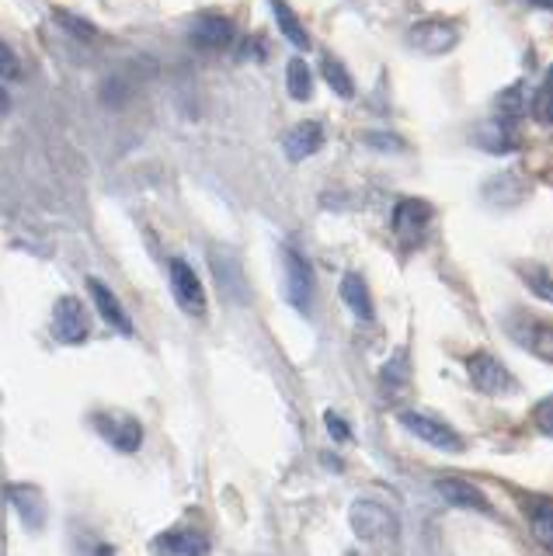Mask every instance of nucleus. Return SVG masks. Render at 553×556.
Returning a JSON list of instances; mask_svg holds the SVG:
<instances>
[{"label":"nucleus","mask_w":553,"mask_h":556,"mask_svg":"<svg viewBox=\"0 0 553 556\" xmlns=\"http://www.w3.org/2000/svg\"><path fill=\"white\" fill-rule=\"evenodd\" d=\"M95 428L105 434L109 445L118 452H136L143 445V425L133 414H98Z\"/></svg>","instance_id":"obj_13"},{"label":"nucleus","mask_w":553,"mask_h":556,"mask_svg":"<svg viewBox=\"0 0 553 556\" xmlns=\"http://www.w3.org/2000/svg\"><path fill=\"white\" fill-rule=\"evenodd\" d=\"M153 546H158L161 553H205L210 549V539H205L199 529H167L161 532L158 539H153Z\"/></svg>","instance_id":"obj_19"},{"label":"nucleus","mask_w":553,"mask_h":556,"mask_svg":"<svg viewBox=\"0 0 553 556\" xmlns=\"http://www.w3.org/2000/svg\"><path fill=\"white\" fill-rule=\"evenodd\" d=\"M397 421H401V428L411 431L414 439L425 442L428 448L445 452V456H463V452H466V439L439 414H431V410H401V414H397Z\"/></svg>","instance_id":"obj_2"},{"label":"nucleus","mask_w":553,"mask_h":556,"mask_svg":"<svg viewBox=\"0 0 553 556\" xmlns=\"http://www.w3.org/2000/svg\"><path fill=\"white\" fill-rule=\"evenodd\" d=\"M324 139H327V132H324L321 122L317 118H303L282 136V153L289 156L292 164H300V161H306V156H314V153L324 150Z\"/></svg>","instance_id":"obj_14"},{"label":"nucleus","mask_w":553,"mask_h":556,"mask_svg":"<svg viewBox=\"0 0 553 556\" xmlns=\"http://www.w3.org/2000/svg\"><path fill=\"white\" fill-rule=\"evenodd\" d=\"M210 265L219 278V289L230 295V300H248V282H244V271H240V261L227 251H213L210 254Z\"/></svg>","instance_id":"obj_18"},{"label":"nucleus","mask_w":553,"mask_h":556,"mask_svg":"<svg viewBox=\"0 0 553 556\" xmlns=\"http://www.w3.org/2000/svg\"><path fill=\"white\" fill-rule=\"evenodd\" d=\"M349 526H352L355 539H362V543H369V546H379V543H393V539L401 535V515H397L390 501L362 494L349 508Z\"/></svg>","instance_id":"obj_1"},{"label":"nucleus","mask_w":553,"mask_h":556,"mask_svg":"<svg viewBox=\"0 0 553 556\" xmlns=\"http://www.w3.org/2000/svg\"><path fill=\"white\" fill-rule=\"evenodd\" d=\"M53 17H56L63 28H71V35H77V39H95V35H98V28L91 22H84V17H77L71 11H56Z\"/></svg>","instance_id":"obj_31"},{"label":"nucleus","mask_w":553,"mask_h":556,"mask_svg":"<svg viewBox=\"0 0 553 556\" xmlns=\"http://www.w3.org/2000/svg\"><path fill=\"white\" fill-rule=\"evenodd\" d=\"M532 112H536V118H540V122L553 126V98H550V101H536V98H532Z\"/></svg>","instance_id":"obj_33"},{"label":"nucleus","mask_w":553,"mask_h":556,"mask_svg":"<svg viewBox=\"0 0 553 556\" xmlns=\"http://www.w3.org/2000/svg\"><path fill=\"white\" fill-rule=\"evenodd\" d=\"M4 497L11 501V508L18 511V518L28 529H42L46 526V497L39 486L32 483H11L4 486Z\"/></svg>","instance_id":"obj_16"},{"label":"nucleus","mask_w":553,"mask_h":556,"mask_svg":"<svg viewBox=\"0 0 553 556\" xmlns=\"http://www.w3.org/2000/svg\"><path fill=\"white\" fill-rule=\"evenodd\" d=\"M407 376H411V355H407V348H397L393 358L384 365V372H379V382H384L387 390H401Z\"/></svg>","instance_id":"obj_27"},{"label":"nucleus","mask_w":553,"mask_h":556,"mask_svg":"<svg viewBox=\"0 0 553 556\" xmlns=\"http://www.w3.org/2000/svg\"><path fill=\"white\" fill-rule=\"evenodd\" d=\"M362 143H366V150H376V153H404V139L397 132H379V129H369L362 132Z\"/></svg>","instance_id":"obj_28"},{"label":"nucleus","mask_w":553,"mask_h":556,"mask_svg":"<svg viewBox=\"0 0 553 556\" xmlns=\"http://www.w3.org/2000/svg\"><path fill=\"white\" fill-rule=\"evenodd\" d=\"M515 275L523 278V286L536 295V300L553 306V271H546L543 265H529V261H523V265H515Z\"/></svg>","instance_id":"obj_22"},{"label":"nucleus","mask_w":553,"mask_h":556,"mask_svg":"<svg viewBox=\"0 0 553 556\" xmlns=\"http://www.w3.org/2000/svg\"><path fill=\"white\" fill-rule=\"evenodd\" d=\"M463 369H466V379H470V387L480 396H512V393H518V379L512 376V369L494 352H483V348H477V352H470L463 358Z\"/></svg>","instance_id":"obj_3"},{"label":"nucleus","mask_w":553,"mask_h":556,"mask_svg":"<svg viewBox=\"0 0 553 556\" xmlns=\"http://www.w3.org/2000/svg\"><path fill=\"white\" fill-rule=\"evenodd\" d=\"M321 77L338 98H355V77L338 56H327V52H324V56H321Z\"/></svg>","instance_id":"obj_21"},{"label":"nucleus","mask_w":553,"mask_h":556,"mask_svg":"<svg viewBox=\"0 0 553 556\" xmlns=\"http://www.w3.org/2000/svg\"><path fill=\"white\" fill-rule=\"evenodd\" d=\"M282 265H286V300H289V306L300 309L303 317H310V309H314V295H317L314 265H310L297 248H286Z\"/></svg>","instance_id":"obj_6"},{"label":"nucleus","mask_w":553,"mask_h":556,"mask_svg":"<svg viewBox=\"0 0 553 556\" xmlns=\"http://www.w3.org/2000/svg\"><path fill=\"white\" fill-rule=\"evenodd\" d=\"M324 428H327V434H331V442H338V445L352 442V428L338 410H324Z\"/></svg>","instance_id":"obj_32"},{"label":"nucleus","mask_w":553,"mask_h":556,"mask_svg":"<svg viewBox=\"0 0 553 556\" xmlns=\"http://www.w3.org/2000/svg\"><path fill=\"white\" fill-rule=\"evenodd\" d=\"M268 4H272V17H275V25H279L282 39L289 46H297L300 52H306L310 49V35H306L303 22L297 17V11L289 8V0H268Z\"/></svg>","instance_id":"obj_20"},{"label":"nucleus","mask_w":553,"mask_h":556,"mask_svg":"<svg viewBox=\"0 0 553 556\" xmlns=\"http://www.w3.org/2000/svg\"><path fill=\"white\" fill-rule=\"evenodd\" d=\"M501 327H505V334L523 348V352H529L532 358H540L546 365H553V324L532 317V313H523V309H512L505 313V320H501Z\"/></svg>","instance_id":"obj_5"},{"label":"nucleus","mask_w":553,"mask_h":556,"mask_svg":"<svg viewBox=\"0 0 553 556\" xmlns=\"http://www.w3.org/2000/svg\"><path fill=\"white\" fill-rule=\"evenodd\" d=\"M463 42V22L456 17H418L411 28H407V46L422 56H445Z\"/></svg>","instance_id":"obj_4"},{"label":"nucleus","mask_w":553,"mask_h":556,"mask_svg":"<svg viewBox=\"0 0 553 556\" xmlns=\"http://www.w3.org/2000/svg\"><path fill=\"white\" fill-rule=\"evenodd\" d=\"M436 494L449 504V508H460V511H477V515H491V501L488 494L480 491L477 483H470L466 477L456 473H445L436 480Z\"/></svg>","instance_id":"obj_11"},{"label":"nucleus","mask_w":553,"mask_h":556,"mask_svg":"<svg viewBox=\"0 0 553 556\" xmlns=\"http://www.w3.org/2000/svg\"><path fill=\"white\" fill-rule=\"evenodd\" d=\"M470 143L483 153H494V156H512L518 147H523V139H518V126L501 115H491L477 122L470 129Z\"/></svg>","instance_id":"obj_7"},{"label":"nucleus","mask_w":553,"mask_h":556,"mask_svg":"<svg viewBox=\"0 0 553 556\" xmlns=\"http://www.w3.org/2000/svg\"><path fill=\"white\" fill-rule=\"evenodd\" d=\"M286 91H289L292 101H310V98H314V74H310L306 60L292 56L286 63Z\"/></svg>","instance_id":"obj_24"},{"label":"nucleus","mask_w":553,"mask_h":556,"mask_svg":"<svg viewBox=\"0 0 553 556\" xmlns=\"http://www.w3.org/2000/svg\"><path fill=\"white\" fill-rule=\"evenodd\" d=\"M11 109V94H8V87H0V115H8Z\"/></svg>","instance_id":"obj_35"},{"label":"nucleus","mask_w":553,"mask_h":556,"mask_svg":"<svg viewBox=\"0 0 553 556\" xmlns=\"http://www.w3.org/2000/svg\"><path fill=\"white\" fill-rule=\"evenodd\" d=\"M22 77H25V70H22L18 52L0 39V80H22Z\"/></svg>","instance_id":"obj_30"},{"label":"nucleus","mask_w":553,"mask_h":556,"mask_svg":"<svg viewBox=\"0 0 553 556\" xmlns=\"http://www.w3.org/2000/svg\"><path fill=\"white\" fill-rule=\"evenodd\" d=\"M536 98H553V63L546 66V77H543V87L536 91Z\"/></svg>","instance_id":"obj_34"},{"label":"nucleus","mask_w":553,"mask_h":556,"mask_svg":"<svg viewBox=\"0 0 553 556\" xmlns=\"http://www.w3.org/2000/svg\"><path fill=\"white\" fill-rule=\"evenodd\" d=\"M431 219H436V205H431L428 199H401L393 205L390 226L404 243H418L428 233Z\"/></svg>","instance_id":"obj_8"},{"label":"nucleus","mask_w":553,"mask_h":556,"mask_svg":"<svg viewBox=\"0 0 553 556\" xmlns=\"http://www.w3.org/2000/svg\"><path fill=\"white\" fill-rule=\"evenodd\" d=\"M523 112H526V84L518 80V84L505 87V91H501V94L494 98V115L508 118V122H515V126H518V118H523Z\"/></svg>","instance_id":"obj_26"},{"label":"nucleus","mask_w":553,"mask_h":556,"mask_svg":"<svg viewBox=\"0 0 553 556\" xmlns=\"http://www.w3.org/2000/svg\"><path fill=\"white\" fill-rule=\"evenodd\" d=\"M529 421H532V428L540 431V434H546V439H553V393H546V396L540 400V404L532 407Z\"/></svg>","instance_id":"obj_29"},{"label":"nucleus","mask_w":553,"mask_h":556,"mask_svg":"<svg viewBox=\"0 0 553 556\" xmlns=\"http://www.w3.org/2000/svg\"><path fill=\"white\" fill-rule=\"evenodd\" d=\"M88 292H91L95 309L101 313V320H105L109 327H115L123 338H133V320H129L126 306L118 303V295L105 282H101V278H88Z\"/></svg>","instance_id":"obj_15"},{"label":"nucleus","mask_w":553,"mask_h":556,"mask_svg":"<svg viewBox=\"0 0 553 556\" xmlns=\"http://www.w3.org/2000/svg\"><path fill=\"white\" fill-rule=\"evenodd\" d=\"M188 39L202 52H227L237 39V28L227 14H199L192 22V31H188Z\"/></svg>","instance_id":"obj_12"},{"label":"nucleus","mask_w":553,"mask_h":556,"mask_svg":"<svg viewBox=\"0 0 553 556\" xmlns=\"http://www.w3.org/2000/svg\"><path fill=\"white\" fill-rule=\"evenodd\" d=\"M53 334L60 344H84L91 338V320L88 309L77 295H60L53 306Z\"/></svg>","instance_id":"obj_9"},{"label":"nucleus","mask_w":553,"mask_h":556,"mask_svg":"<svg viewBox=\"0 0 553 556\" xmlns=\"http://www.w3.org/2000/svg\"><path fill=\"white\" fill-rule=\"evenodd\" d=\"M526 518H529V532H532L536 543L553 553V504H550V501H536V504H529Z\"/></svg>","instance_id":"obj_25"},{"label":"nucleus","mask_w":553,"mask_h":556,"mask_svg":"<svg viewBox=\"0 0 553 556\" xmlns=\"http://www.w3.org/2000/svg\"><path fill=\"white\" fill-rule=\"evenodd\" d=\"M526 4L540 8V11H553V0H526Z\"/></svg>","instance_id":"obj_36"},{"label":"nucleus","mask_w":553,"mask_h":556,"mask_svg":"<svg viewBox=\"0 0 553 556\" xmlns=\"http://www.w3.org/2000/svg\"><path fill=\"white\" fill-rule=\"evenodd\" d=\"M338 292H341V303L349 306L355 317L362 320V324H369L373 317H376V306H373V292H369V282L362 278L359 271H344L341 275V286H338Z\"/></svg>","instance_id":"obj_17"},{"label":"nucleus","mask_w":553,"mask_h":556,"mask_svg":"<svg viewBox=\"0 0 553 556\" xmlns=\"http://www.w3.org/2000/svg\"><path fill=\"white\" fill-rule=\"evenodd\" d=\"M171 292H175L178 306L188 313V317H205V286H202L199 271L181 257L171 261Z\"/></svg>","instance_id":"obj_10"},{"label":"nucleus","mask_w":553,"mask_h":556,"mask_svg":"<svg viewBox=\"0 0 553 556\" xmlns=\"http://www.w3.org/2000/svg\"><path fill=\"white\" fill-rule=\"evenodd\" d=\"M529 188H532L529 181H518V174L508 170V174H498L494 181L483 185V195H488V202L491 199H505L508 205H515V202H523L529 195Z\"/></svg>","instance_id":"obj_23"}]
</instances>
